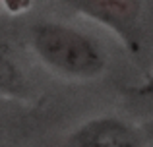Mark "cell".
I'll list each match as a JSON object with an SVG mask.
<instances>
[{"instance_id": "obj_2", "label": "cell", "mask_w": 153, "mask_h": 147, "mask_svg": "<svg viewBox=\"0 0 153 147\" xmlns=\"http://www.w3.org/2000/svg\"><path fill=\"white\" fill-rule=\"evenodd\" d=\"M68 4L114 31L132 54H142L143 23L140 0H68Z\"/></svg>"}, {"instance_id": "obj_4", "label": "cell", "mask_w": 153, "mask_h": 147, "mask_svg": "<svg viewBox=\"0 0 153 147\" xmlns=\"http://www.w3.org/2000/svg\"><path fill=\"white\" fill-rule=\"evenodd\" d=\"M29 95L25 75L8 56L0 54V99L22 101Z\"/></svg>"}, {"instance_id": "obj_1", "label": "cell", "mask_w": 153, "mask_h": 147, "mask_svg": "<svg viewBox=\"0 0 153 147\" xmlns=\"http://www.w3.org/2000/svg\"><path fill=\"white\" fill-rule=\"evenodd\" d=\"M31 45L49 68L70 78H95L107 64L103 50L93 39L62 23H37L31 31Z\"/></svg>"}, {"instance_id": "obj_3", "label": "cell", "mask_w": 153, "mask_h": 147, "mask_svg": "<svg viewBox=\"0 0 153 147\" xmlns=\"http://www.w3.org/2000/svg\"><path fill=\"white\" fill-rule=\"evenodd\" d=\"M70 147H147L142 134L114 116H97L83 122L70 137Z\"/></svg>"}]
</instances>
